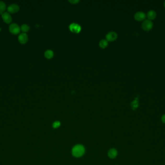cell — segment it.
Returning <instances> with one entry per match:
<instances>
[{
	"label": "cell",
	"instance_id": "cell-1",
	"mask_svg": "<svg viewBox=\"0 0 165 165\" xmlns=\"http://www.w3.org/2000/svg\"><path fill=\"white\" fill-rule=\"evenodd\" d=\"M84 152L85 149L84 147L80 144L75 145L72 150V154L76 157H79L83 156Z\"/></svg>",
	"mask_w": 165,
	"mask_h": 165
},
{
	"label": "cell",
	"instance_id": "cell-2",
	"mask_svg": "<svg viewBox=\"0 0 165 165\" xmlns=\"http://www.w3.org/2000/svg\"><path fill=\"white\" fill-rule=\"evenodd\" d=\"M153 27V23L151 20L145 19L142 24V28L144 31H150Z\"/></svg>",
	"mask_w": 165,
	"mask_h": 165
},
{
	"label": "cell",
	"instance_id": "cell-3",
	"mask_svg": "<svg viewBox=\"0 0 165 165\" xmlns=\"http://www.w3.org/2000/svg\"><path fill=\"white\" fill-rule=\"evenodd\" d=\"M146 18V14L141 11H139L135 13V14L134 15V18L137 20V21H143L144 20V19H145Z\"/></svg>",
	"mask_w": 165,
	"mask_h": 165
},
{
	"label": "cell",
	"instance_id": "cell-4",
	"mask_svg": "<svg viewBox=\"0 0 165 165\" xmlns=\"http://www.w3.org/2000/svg\"><path fill=\"white\" fill-rule=\"evenodd\" d=\"M9 31L14 34H18L20 32V28L16 23H13L10 25Z\"/></svg>",
	"mask_w": 165,
	"mask_h": 165
},
{
	"label": "cell",
	"instance_id": "cell-5",
	"mask_svg": "<svg viewBox=\"0 0 165 165\" xmlns=\"http://www.w3.org/2000/svg\"><path fill=\"white\" fill-rule=\"evenodd\" d=\"M69 28L70 30L75 33H79L81 30V26L80 25L75 23H72L69 26Z\"/></svg>",
	"mask_w": 165,
	"mask_h": 165
},
{
	"label": "cell",
	"instance_id": "cell-6",
	"mask_svg": "<svg viewBox=\"0 0 165 165\" xmlns=\"http://www.w3.org/2000/svg\"><path fill=\"white\" fill-rule=\"evenodd\" d=\"M117 38V34L115 31H110L106 34V38L107 40L112 42L115 40Z\"/></svg>",
	"mask_w": 165,
	"mask_h": 165
},
{
	"label": "cell",
	"instance_id": "cell-7",
	"mask_svg": "<svg viewBox=\"0 0 165 165\" xmlns=\"http://www.w3.org/2000/svg\"><path fill=\"white\" fill-rule=\"evenodd\" d=\"M19 10V7L16 4H12L8 7L7 10L11 13H15Z\"/></svg>",
	"mask_w": 165,
	"mask_h": 165
},
{
	"label": "cell",
	"instance_id": "cell-8",
	"mask_svg": "<svg viewBox=\"0 0 165 165\" xmlns=\"http://www.w3.org/2000/svg\"><path fill=\"white\" fill-rule=\"evenodd\" d=\"M19 42L22 44H24L27 43L28 40V37L27 34L25 33L21 34L19 36Z\"/></svg>",
	"mask_w": 165,
	"mask_h": 165
},
{
	"label": "cell",
	"instance_id": "cell-9",
	"mask_svg": "<svg viewBox=\"0 0 165 165\" xmlns=\"http://www.w3.org/2000/svg\"><path fill=\"white\" fill-rule=\"evenodd\" d=\"M2 18L3 21L7 24L10 23L12 20V19L10 15L7 12H4L3 13L2 15Z\"/></svg>",
	"mask_w": 165,
	"mask_h": 165
},
{
	"label": "cell",
	"instance_id": "cell-10",
	"mask_svg": "<svg viewBox=\"0 0 165 165\" xmlns=\"http://www.w3.org/2000/svg\"><path fill=\"white\" fill-rule=\"evenodd\" d=\"M109 157L111 158H115L117 155V152L115 149H111L110 150L108 153Z\"/></svg>",
	"mask_w": 165,
	"mask_h": 165
},
{
	"label": "cell",
	"instance_id": "cell-11",
	"mask_svg": "<svg viewBox=\"0 0 165 165\" xmlns=\"http://www.w3.org/2000/svg\"><path fill=\"white\" fill-rule=\"evenodd\" d=\"M147 18H148V19L149 20H153L156 17V11L154 10H150L149 11H148V12L147 13Z\"/></svg>",
	"mask_w": 165,
	"mask_h": 165
},
{
	"label": "cell",
	"instance_id": "cell-12",
	"mask_svg": "<svg viewBox=\"0 0 165 165\" xmlns=\"http://www.w3.org/2000/svg\"><path fill=\"white\" fill-rule=\"evenodd\" d=\"M54 56V52L52 50H47L44 52V56L47 59H51Z\"/></svg>",
	"mask_w": 165,
	"mask_h": 165
},
{
	"label": "cell",
	"instance_id": "cell-13",
	"mask_svg": "<svg viewBox=\"0 0 165 165\" xmlns=\"http://www.w3.org/2000/svg\"><path fill=\"white\" fill-rule=\"evenodd\" d=\"M108 45V41L106 39H102L100 41V43H99L100 47H101L103 49L105 48L106 47H107Z\"/></svg>",
	"mask_w": 165,
	"mask_h": 165
},
{
	"label": "cell",
	"instance_id": "cell-14",
	"mask_svg": "<svg viewBox=\"0 0 165 165\" xmlns=\"http://www.w3.org/2000/svg\"><path fill=\"white\" fill-rule=\"evenodd\" d=\"M139 106V103L138 101V99L136 98V99L134 100L131 104V108H132V109L133 110H135L137 109L138 108V107Z\"/></svg>",
	"mask_w": 165,
	"mask_h": 165
},
{
	"label": "cell",
	"instance_id": "cell-15",
	"mask_svg": "<svg viewBox=\"0 0 165 165\" xmlns=\"http://www.w3.org/2000/svg\"><path fill=\"white\" fill-rule=\"evenodd\" d=\"M6 9V5L3 2H0V14L3 15V11Z\"/></svg>",
	"mask_w": 165,
	"mask_h": 165
},
{
	"label": "cell",
	"instance_id": "cell-16",
	"mask_svg": "<svg viewBox=\"0 0 165 165\" xmlns=\"http://www.w3.org/2000/svg\"><path fill=\"white\" fill-rule=\"evenodd\" d=\"M21 30L23 32H27L30 30V27L26 24H23L21 27Z\"/></svg>",
	"mask_w": 165,
	"mask_h": 165
},
{
	"label": "cell",
	"instance_id": "cell-17",
	"mask_svg": "<svg viewBox=\"0 0 165 165\" xmlns=\"http://www.w3.org/2000/svg\"><path fill=\"white\" fill-rule=\"evenodd\" d=\"M60 126V123L59 121H55L53 124V127L57 128Z\"/></svg>",
	"mask_w": 165,
	"mask_h": 165
},
{
	"label": "cell",
	"instance_id": "cell-18",
	"mask_svg": "<svg viewBox=\"0 0 165 165\" xmlns=\"http://www.w3.org/2000/svg\"><path fill=\"white\" fill-rule=\"evenodd\" d=\"M69 2L72 3V4H75V3H77L78 2H79V1H78V0H71V1L69 0Z\"/></svg>",
	"mask_w": 165,
	"mask_h": 165
},
{
	"label": "cell",
	"instance_id": "cell-19",
	"mask_svg": "<svg viewBox=\"0 0 165 165\" xmlns=\"http://www.w3.org/2000/svg\"><path fill=\"white\" fill-rule=\"evenodd\" d=\"M161 120L163 123L165 124V114H164L161 117Z\"/></svg>",
	"mask_w": 165,
	"mask_h": 165
},
{
	"label": "cell",
	"instance_id": "cell-20",
	"mask_svg": "<svg viewBox=\"0 0 165 165\" xmlns=\"http://www.w3.org/2000/svg\"><path fill=\"white\" fill-rule=\"evenodd\" d=\"M164 6H165V2H164Z\"/></svg>",
	"mask_w": 165,
	"mask_h": 165
}]
</instances>
